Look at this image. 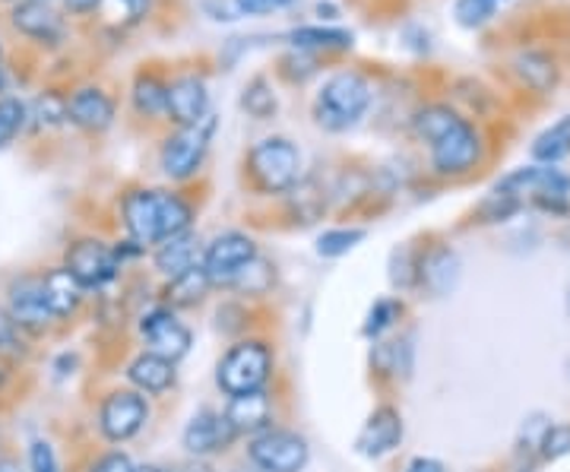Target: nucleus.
<instances>
[{
	"instance_id": "33",
	"label": "nucleus",
	"mask_w": 570,
	"mask_h": 472,
	"mask_svg": "<svg viewBox=\"0 0 570 472\" xmlns=\"http://www.w3.org/2000/svg\"><path fill=\"white\" fill-rule=\"evenodd\" d=\"M400 314H403V305L400 302H393V298H381V302H374V308L367 311L365 317V336H381L384 330H390L396 321H400Z\"/></svg>"
},
{
	"instance_id": "21",
	"label": "nucleus",
	"mask_w": 570,
	"mask_h": 472,
	"mask_svg": "<svg viewBox=\"0 0 570 472\" xmlns=\"http://www.w3.org/2000/svg\"><path fill=\"white\" fill-rule=\"evenodd\" d=\"M13 26L20 29L22 36L36 41H58L63 36L61 17L41 0H22L20 7L13 10Z\"/></svg>"
},
{
	"instance_id": "43",
	"label": "nucleus",
	"mask_w": 570,
	"mask_h": 472,
	"mask_svg": "<svg viewBox=\"0 0 570 472\" xmlns=\"http://www.w3.org/2000/svg\"><path fill=\"white\" fill-rule=\"evenodd\" d=\"M181 472H213V466H209V463H204V456H197V460L184 463Z\"/></svg>"
},
{
	"instance_id": "32",
	"label": "nucleus",
	"mask_w": 570,
	"mask_h": 472,
	"mask_svg": "<svg viewBox=\"0 0 570 472\" xmlns=\"http://www.w3.org/2000/svg\"><path fill=\"white\" fill-rule=\"evenodd\" d=\"M29 118V108L20 99H0V149L17 140L22 127Z\"/></svg>"
},
{
	"instance_id": "11",
	"label": "nucleus",
	"mask_w": 570,
	"mask_h": 472,
	"mask_svg": "<svg viewBox=\"0 0 570 472\" xmlns=\"http://www.w3.org/2000/svg\"><path fill=\"white\" fill-rule=\"evenodd\" d=\"M146 419H149V406L142 393L115 391L105 396L102 410H99V429L108 441L121 444L142 432Z\"/></svg>"
},
{
	"instance_id": "47",
	"label": "nucleus",
	"mask_w": 570,
	"mask_h": 472,
	"mask_svg": "<svg viewBox=\"0 0 570 472\" xmlns=\"http://www.w3.org/2000/svg\"><path fill=\"white\" fill-rule=\"evenodd\" d=\"M235 472H261V470H257V466H254V470H235Z\"/></svg>"
},
{
	"instance_id": "6",
	"label": "nucleus",
	"mask_w": 570,
	"mask_h": 472,
	"mask_svg": "<svg viewBox=\"0 0 570 472\" xmlns=\"http://www.w3.org/2000/svg\"><path fill=\"white\" fill-rule=\"evenodd\" d=\"M213 130H216V118L206 115L204 121L178 127L165 140L163 153H159V165H163V171L171 181H187V178H194L200 171L206 153H209Z\"/></svg>"
},
{
	"instance_id": "37",
	"label": "nucleus",
	"mask_w": 570,
	"mask_h": 472,
	"mask_svg": "<svg viewBox=\"0 0 570 472\" xmlns=\"http://www.w3.org/2000/svg\"><path fill=\"white\" fill-rule=\"evenodd\" d=\"M232 3H235L238 17H264V13H276V10L288 7L292 0H232Z\"/></svg>"
},
{
	"instance_id": "49",
	"label": "nucleus",
	"mask_w": 570,
	"mask_h": 472,
	"mask_svg": "<svg viewBox=\"0 0 570 472\" xmlns=\"http://www.w3.org/2000/svg\"><path fill=\"white\" fill-rule=\"evenodd\" d=\"M498 3H504V0H498Z\"/></svg>"
},
{
	"instance_id": "42",
	"label": "nucleus",
	"mask_w": 570,
	"mask_h": 472,
	"mask_svg": "<svg viewBox=\"0 0 570 472\" xmlns=\"http://www.w3.org/2000/svg\"><path fill=\"white\" fill-rule=\"evenodd\" d=\"M124 7H127V13H130V20H140L142 13L149 10V0H121Z\"/></svg>"
},
{
	"instance_id": "44",
	"label": "nucleus",
	"mask_w": 570,
	"mask_h": 472,
	"mask_svg": "<svg viewBox=\"0 0 570 472\" xmlns=\"http://www.w3.org/2000/svg\"><path fill=\"white\" fill-rule=\"evenodd\" d=\"M0 472H26L20 466V460H13V456H0Z\"/></svg>"
},
{
	"instance_id": "27",
	"label": "nucleus",
	"mask_w": 570,
	"mask_h": 472,
	"mask_svg": "<svg viewBox=\"0 0 570 472\" xmlns=\"http://www.w3.org/2000/svg\"><path fill=\"white\" fill-rule=\"evenodd\" d=\"M530 153L539 165L561 163L570 153V115L568 118H561L558 124H551L549 130H542V134L532 140Z\"/></svg>"
},
{
	"instance_id": "9",
	"label": "nucleus",
	"mask_w": 570,
	"mask_h": 472,
	"mask_svg": "<svg viewBox=\"0 0 570 472\" xmlns=\"http://www.w3.org/2000/svg\"><path fill=\"white\" fill-rule=\"evenodd\" d=\"M257 257V245L245 232H223L204 247L200 267L209 276L213 286H232L245 267Z\"/></svg>"
},
{
	"instance_id": "16",
	"label": "nucleus",
	"mask_w": 570,
	"mask_h": 472,
	"mask_svg": "<svg viewBox=\"0 0 570 472\" xmlns=\"http://www.w3.org/2000/svg\"><path fill=\"white\" fill-rule=\"evenodd\" d=\"M67 121L89 134H102L115 124V99L99 86H82L67 99Z\"/></svg>"
},
{
	"instance_id": "40",
	"label": "nucleus",
	"mask_w": 570,
	"mask_h": 472,
	"mask_svg": "<svg viewBox=\"0 0 570 472\" xmlns=\"http://www.w3.org/2000/svg\"><path fill=\"white\" fill-rule=\"evenodd\" d=\"M403 472H444V463H438V460H431V456H419V460H412Z\"/></svg>"
},
{
	"instance_id": "3",
	"label": "nucleus",
	"mask_w": 570,
	"mask_h": 472,
	"mask_svg": "<svg viewBox=\"0 0 570 472\" xmlns=\"http://www.w3.org/2000/svg\"><path fill=\"white\" fill-rule=\"evenodd\" d=\"M247 175L264 194H285L302 178V153L288 137H266L247 153Z\"/></svg>"
},
{
	"instance_id": "30",
	"label": "nucleus",
	"mask_w": 570,
	"mask_h": 472,
	"mask_svg": "<svg viewBox=\"0 0 570 472\" xmlns=\"http://www.w3.org/2000/svg\"><path fill=\"white\" fill-rule=\"evenodd\" d=\"M358 242H365V228H330L317 238V254L321 257H343Z\"/></svg>"
},
{
	"instance_id": "23",
	"label": "nucleus",
	"mask_w": 570,
	"mask_h": 472,
	"mask_svg": "<svg viewBox=\"0 0 570 472\" xmlns=\"http://www.w3.org/2000/svg\"><path fill=\"white\" fill-rule=\"evenodd\" d=\"M288 41L307 51V55H326V51H348L352 48V32L348 29H333V26H298L288 32Z\"/></svg>"
},
{
	"instance_id": "12",
	"label": "nucleus",
	"mask_w": 570,
	"mask_h": 472,
	"mask_svg": "<svg viewBox=\"0 0 570 472\" xmlns=\"http://www.w3.org/2000/svg\"><path fill=\"white\" fill-rule=\"evenodd\" d=\"M140 333L142 340H146V352L159 355V358L171 362V365L190 352V330L184 327L171 311H149L140 321Z\"/></svg>"
},
{
	"instance_id": "36",
	"label": "nucleus",
	"mask_w": 570,
	"mask_h": 472,
	"mask_svg": "<svg viewBox=\"0 0 570 472\" xmlns=\"http://www.w3.org/2000/svg\"><path fill=\"white\" fill-rule=\"evenodd\" d=\"M29 466H32V472H61L55 448L48 441H32V448H29Z\"/></svg>"
},
{
	"instance_id": "4",
	"label": "nucleus",
	"mask_w": 570,
	"mask_h": 472,
	"mask_svg": "<svg viewBox=\"0 0 570 472\" xmlns=\"http://www.w3.org/2000/svg\"><path fill=\"white\" fill-rule=\"evenodd\" d=\"M269 374H273L269 346L264 340H242L223 355L216 368V384L225 396H245V393L264 391Z\"/></svg>"
},
{
	"instance_id": "15",
	"label": "nucleus",
	"mask_w": 570,
	"mask_h": 472,
	"mask_svg": "<svg viewBox=\"0 0 570 472\" xmlns=\"http://www.w3.org/2000/svg\"><path fill=\"white\" fill-rule=\"evenodd\" d=\"M400 441H403V415L393 406H381L367 415V422L355 437V451L362 456H384L396 451Z\"/></svg>"
},
{
	"instance_id": "29",
	"label": "nucleus",
	"mask_w": 570,
	"mask_h": 472,
	"mask_svg": "<svg viewBox=\"0 0 570 472\" xmlns=\"http://www.w3.org/2000/svg\"><path fill=\"white\" fill-rule=\"evenodd\" d=\"M242 108H245L250 118H257V121H266V118L276 115L279 99H276V89L269 86L266 77H254V80L245 82V89H242Z\"/></svg>"
},
{
	"instance_id": "5",
	"label": "nucleus",
	"mask_w": 570,
	"mask_h": 472,
	"mask_svg": "<svg viewBox=\"0 0 570 472\" xmlns=\"http://www.w3.org/2000/svg\"><path fill=\"white\" fill-rule=\"evenodd\" d=\"M498 190L510 194L520 206L530 200L542 209H564L570 200V178L554 165H530L498 181Z\"/></svg>"
},
{
	"instance_id": "24",
	"label": "nucleus",
	"mask_w": 570,
	"mask_h": 472,
	"mask_svg": "<svg viewBox=\"0 0 570 472\" xmlns=\"http://www.w3.org/2000/svg\"><path fill=\"white\" fill-rule=\"evenodd\" d=\"M513 70H517V77L530 86L532 92H551L554 86H558V63L551 55L546 51H520L517 58H513Z\"/></svg>"
},
{
	"instance_id": "35",
	"label": "nucleus",
	"mask_w": 570,
	"mask_h": 472,
	"mask_svg": "<svg viewBox=\"0 0 570 472\" xmlns=\"http://www.w3.org/2000/svg\"><path fill=\"white\" fill-rule=\"evenodd\" d=\"M36 118H39V127H55V124L67 121V102L58 96H41L36 102Z\"/></svg>"
},
{
	"instance_id": "17",
	"label": "nucleus",
	"mask_w": 570,
	"mask_h": 472,
	"mask_svg": "<svg viewBox=\"0 0 570 472\" xmlns=\"http://www.w3.org/2000/svg\"><path fill=\"white\" fill-rule=\"evenodd\" d=\"M165 115L178 127L187 124L204 121L209 115V92H206V82L200 77H178V80L168 82V105H165Z\"/></svg>"
},
{
	"instance_id": "1",
	"label": "nucleus",
	"mask_w": 570,
	"mask_h": 472,
	"mask_svg": "<svg viewBox=\"0 0 570 472\" xmlns=\"http://www.w3.org/2000/svg\"><path fill=\"white\" fill-rule=\"evenodd\" d=\"M121 216L127 235L134 245H163L165 238L190 232L194 209L181 194L159 190V187H140L130 190L121 200Z\"/></svg>"
},
{
	"instance_id": "50",
	"label": "nucleus",
	"mask_w": 570,
	"mask_h": 472,
	"mask_svg": "<svg viewBox=\"0 0 570 472\" xmlns=\"http://www.w3.org/2000/svg\"><path fill=\"white\" fill-rule=\"evenodd\" d=\"M41 3H48V0H41Z\"/></svg>"
},
{
	"instance_id": "22",
	"label": "nucleus",
	"mask_w": 570,
	"mask_h": 472,
	"mask_svg": "<svg viewBox=\"0 0 570 472\" xmlns=\"http://www.w3.org/2000/svg\"><path fill=\"white\" fill-rule=\"evenodd\" d=\"M127 377L140 393H156L159 396L175 384V365L159 358V355H153V352H142L127 365Z\"/></svg>"
},
{
	"instance_id": "48",
	"label": "nucleus",
	"mask_w": 570,
	"mask_h": 472,
	"mask_svg": "<svg viewBox=\"0 0 570 472\" xmlns=\"http://www.w3.org/2000/svg\"><path fill=\"white\" fill-rule=\"evenodd\" d=\"M0 384H3V374H0Z\"/></svg>"
},
{
	"instance_id": "2",
	"label": "nucleus",
	"mask_w": 570,
	"mask_h": 472,
	"mask_svg": "<svg viewBox=\"0 0 570 472\" xmlns=\"http://www.w3.org/2000/svg\"><path fill=\"white\" fill-rule=\"evenodd\" d=\"M371 99H374L371 82L358 70H340L321 86L314 99V118L324 130L343 134L365 118Z\"/></svg>"
},
{
	"instance_id": "41",
	"label": "nucleus",
	"mask_w": 570,
	"mask_h": 472,
	"mask_svg": "<svg viewBox=\"0 0 570 472\" xmlns=\"http://www.w3.org/2000/svg\"><path fill=\"white\" fill-rule=\"evenodd\" d=\"M63 3H67V10H70V13H77V17H86V13L99 10V3H102V0H63Z\"/></svg>"
},
{
	"instance_id": "31",
	"label": "nucleus",
	"mask_w": 570,
	"mask_h": 472,
	"mask_svg": "<svg viewBox=\"0 0 570 472\" xmlns=\"http://www.w3.org/2000/svg\"><path fill=\"white\" fill-rule=\"evenodd\" d=\"M498 7H501L498 0H456L453 17L463 29H482L498 13Z\"/></svg>"
},
{
	"instance_id": "46",
	"label": "nucleus",
	"mask_w": 570,
	"mask_h": 472,
	"mask_svg": "<svg viewBox=\"0 0 570 472\" xmlns=\"http://www.w3.org/2000/svg\"><path fill=\"white\" fill-rule=\"evenodd\" d=\"M0 92H3V70H0Z\"/></svg>"
},
{
	"instance_id": "13",
	"label": "nucleus",
	"mask_w": 570,
	"mask_h": 472,
	"mask_svg": "<svg viewBox=\"0 0 570 472\" xmlns=\"http://www.w3.org/2000/svg\"><path fill=\"white\" fill-rule=\"evenodd\" d=\"M7 311L17 321V327L29 333H41L55 324L45 292H41V276H20L7 288Z\"/></svg>"
},
{
	"instance_id": "34",
	"label": "nucleus",
	"mask_w": 570,
	"mask_h": 472,
	"mask_svg": "<svg viewBox=\"0 0 570 472\" xmlns=\"http://www.w3.org/2000/svg\"><path fill=\"white\" fill-rule=\"evenodd\" d=\"M539 448H542L546 460H558V456L570 453V425H551V429H546L542 437H539Z\"/></svg>"
},
{
	"instance_id": "8",
	"label": "nucleus",
	"mask_w": 570,
	"mask_h": 472,
	"mask_svg": "<svg viewBox=\"0 0 570 472\" xmlns=\"http://www.w3.org/2000/svg\"><path fill=\"white\" fill-rule=\"evenodd\" d=\"M247 456L261 472H302L311 460V448L302 434L266 429V432L254 434Z\"/></svg>"
},
{
	"instance_id": "20",
	"label": "nucleus",
	"mask_w": 570,
	"mask_h": 472,
	"mask_svg": "<svg viewBox=\"0 0 570 472\" xmlns=\"http://www.w3.org/2000/svg\"><path fill=\"white\" fill-rule=\"evenodd\" d=\"M41 292H45V302H48L51 317H55V321H67V317H73V314L80 311L82 292H86V288L70 276V269L55 267L41 276Z\"/></svg>"
},
{
	"instance_id": "28",
	"label": "nucleus",
	"mask_w": 570,
	"mask_h": 472,
	"mask_svg": "<svg viewBox=\"0 0 570 472\" xmlns=\"http://www.w3.org/2000/svg\"><path fill=\"white\" fill-rule=\"evenodd\" d=\"M209 276L204 273V267H194L181 273V276H175L171 283H168V302L171 305H178V308H190V305H197V302H204V295L209 292Z\"/></svg>"
},
{
	"instance_id": "45",
	"label": "nucleus",
	"mask_w": 570,
	"mask_h": 472,
	"mask_svg": "<svg viewBox=\"0 0 570 472\" xmlns=\"http://www.w3.org/2000/svg\"><path fill=\"white\" fill-rule=\"evenodd\" d=\"M137 472H165V470H159V466H140Z\"/></svg>"
},
{
	"instance_id": "26",
	"label": "nucleus",
	"mask_w": 570,
	"mask_h": 472,
	"mask_svg": "<svg viewBox=\"0 0 570 472\" xmlns=\"http://www.w3.org/2000/svg\"><path fill=\"white\" fill-rule=\"evenodd\" d=\"M130 99H134V108L140 111L142 118H159V115H165V105H168V82L163 77H156L153 70H142L134 80Z\"/></svg>"
},
{
	"instance_id": "25",
	"label": "nucleus",
	"mask_w": 570,
	"mask_h": 472,
	"mask_svg": "<svg viewBox=\"0 0 570 472\" xmlns=\"http://www.w3.org/2000/svg\"><path fill=\"white\" fill-rule=\"evenodd\" d=\"M419 276H422V283H425L431 292L448 295V292H453L456 283H460V257H456L450 247H438V250H431L425 260H422Z\"/></svg>"
},
{
	"instance_id": "39",
	"label": "nucleus",
	"mask_w": 570,
	"mask_h": 472,
	"mask_svg": "<svg viewBox=\"0 0 570 472\" xmlns=\"http://www.w3.org/2000/svg\"><path fill=\"white\" fill-rule=\"evenodd\" d=\"M20 333L22 330L17 327V321L10 317V311L0 308V352L17 350V343H20Z\"/></svg>"
},
{
	"instance_id": "38",
	"label": "nucleus",
	"mask_w": 570,
	"mask_h": 472,
	"mask_svg": "<svg viewBox=\"0 0 570 472\" xmlns=\"http://www.w3.org/2000/svg\"><path fill=\"white\" fill-rule=\"evenodd\" d=\"M89 472H137V466L130 463V456H127V453L115 451V453H105V456H99Z\"/></svg>"
},
{
	"instance_id": "10",
	"label": "nucleus",
	"mask_w": 570,
	"mask_h": 472,
	"mask_svg": "<svg viewBox=\"0 0 570 472\" xmlns=\"http://www.w3.org/2000/svg\"><path fill=\"white\" fill-rule=\"evenodd\" d=\"M63 267L70 269V276L82 288H102L118 276L121 260H118L115 247L105 245L99 238H80V242H73V245L67 247Z\"/></svg>"
},
{
	"instance_id": "14",
	"label": "nucleus",
	"mask_w": 570,
	"mask_h": 472,
	"mask_svg": "<svg viewBox=\"0 0 570 472\" xmlns=\"http://www.w3.org/2000/svg\"><path fill=\"white\" fill-rule=\"evenodd\" d=\"M235 437H238V434L232 432V425H228V419H225L223 412L200 410L190 422H187L181 441L184 448H187V453H194V456H209V453H223Z\"/></svg>"
},
{
	"instance_id": "7",
	"label": "nucleus",
	"mask_w": 570,
	"mask_h": 472,
	"mask_svg": "<svg viewBox=\"0 0 570 472\" xmlns=\"http://www.w3.org/2000/svg\"><path fill=\"white\" fill-rule=\"evenodd\" d=\"M428 149L438 175H466L482 159V137L466 118H456Z\"/></svg>"
},
{
	"instance_id": "19",
	"label": "nucleus",
	"mask_w": 570,
	"mask_h": 472,
	"mask_svg": "<svg viewBox=\"0 0 570 472\" xmlns=\"http://www.w3.org/2000/svg\"><path fill=\"white\" fill-rule=\"evenodd\" d=\"M200 260H204V247H200V238L190 235V232H181V235L165 238L163 245L156 247V257H153L156 269H159L163 276H168V279L181 276L187 269L200 267Z\"/></svg>"
},
{
	"instance_id": "18",
	"label": "nucleus",
	"mask_w": 570,
	"mask_h": 472,
	"mask_svg": "<svg viewBox=\"0 0 570 472\" xmlns=\"http://www.w3.org/2000/svg\"><path fill=\"white\" fill-rule=\"evenodd\" d=\"M223 415L235 434H261L273 422V400L266 396V391L232 396Z\"/></svg>"
}]
</instances>
